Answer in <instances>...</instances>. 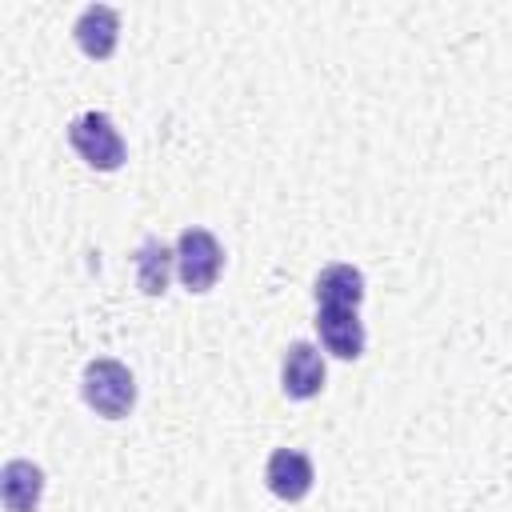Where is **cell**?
Returning <instances> with one entry per match:
<instances>
[{
	"label": "cell",
	"instance_id": "obj_5",
	"mask_svg": "<svg viewBox=\"0 0 512 512\" xmlns=\"http://www.w3.org/2000/svg\"><path fill=\"white\" fill-rule=\"evenodd\" d=\"M280 384H284V392L292 400H308V396H316L324 388V360L308 340L288 344L284 364H280Z\"/></svg>",
	"mask_w": 512,
	"mask_h": 512
},
{
	"label": "cell",
	"instance_id": "obj_9",
	"mask_svg": "<svg viewBox=\"0 0 512 512\" xmlns=\"http://www.w3.org/2000/svg\"><path fill=\"white\" fill-rule=\"evenodd\" d=\"M364 300V276L352 264H328L316 276V304H336V308H356Z\"/></svg>",
	"mask_w": 512,
	"mask_h": 512
},
{
	"label": "cell",
	"instance_id": "obj_8",
	"mask_svg": "<svg viewBox=\"0 0 512 512\" xmlns=\"http://www.w3.org/2000/svg\"><path fill=\"white\" fill-rule=\"evenodd\" d=\"M44 492V472L32 460H8L0 472V496L8 512H36Z\"/></svg>",
	"mask_w": 512,
	"mask_h": 512
},
{
	"label": "cell",
	"instance_id": "obj_6",
	"mask_svg": "<svg viewBox=\"0 0 512 512\" xmlns=\"http://www.w3.org/2000/svg\"><path fill=\"white\" fill-rule=\"evenodd\" d=\"M264 480L272 488V496L280 500H304L308 488H312V460L304 452H292V448H276L264 464Z\"/></svg>",
	"mask_w": 512,
	"mask_h": 512
},
{
	"label": "cell",
	"instance_id": "obj_2",
	"mask_svg": "<svg viewBox=\"0 0 512 512\" xmlns=\"http://www.w3.org/2000/svg\"><path fill=\"white\" fill-rule=\"evenodd\" d=\"M68 144L80 152L84 164L100 168V172H116L124 164V140L116 132V124L104 112H84L68 124Z\"/></svg>",
	"mask_w": 512,
	"mask_h": 512
},
{
	"label": "cell",
	"instance_id": "obj_7",
	"mask_svg": "<svg viewBox=\"0 0 512 512\" xmlns=\"http://www.w3.org/2000/svg\"><path fill=\"white\" fill-rule=\"evenodd\" d=\"M76 44H80V52L84 56H92V60H108L112 52H116V36H120V16H116V8H108V4H88L80 16H76Z\"/></svg>",
	"mask_w": 512,
	"mask_h": 512
},
{
	"label": "cell",
	"instance_id": "obj_3",
	"mask_svg": "<svg viewBox=\"0 0 512 512\" xmlns=\"http://www.w3.org/2000/svg\"><path fill=\"white\" fill-rule=\"evenodd\" d=\"M224 268V248L208 228H184L176 240V272L188 292H208Z\"/></svg>",
	"mask_w": 512,
	"mask_h": 512
},
{
	"label": "cell",
	"instance_id": "obj_4",
	"mask_svg": "<svg viewBox=\"0 0 512 512\" xmlns=\"http://www.w3.org/2000/svg\"><path fill=\"white\" fill-rule=\"evenodd\" d=\"M316 332L324 348L340 360H356L364 352V324L356 308H336V304H316Z\"/></svg>",
	"mask_w": 512,
	"mask_h": 512
},
{
	"label": "cell",
	"instance_id": "obj_1",
	"mask_svg": "<svg viewBox=\"0 0 512 512\" xmlns=\"http://www.w3.org/2000/svg\"><path fill=\"white\" fill-rule=\"evenodd\" d=\"M80 392H84V404L96 416H104V420H120L136 404V380H132V372L120 360H108V356H100V360H92L84 368Z\"/></svg>",
	"mask_w": 512,
	"mask_h": 512
},
{
	"label": "cell",
	"instance_id": "obj_10",
	"mask_svg": "<svg viewBox=\"0 0 512 512\" xmlns=\"http://www.w3.org/2000/svg\"><path fill=\"white\" fill-rule=\"evenodd\" d=\"M172 260H176V256H172L160 240H144V244L136 248V284H140V292L160 296V292L168 288Z\"/></svg>",
	"mask_w": 512,
	"mask_h": 512
}]
</instances>
